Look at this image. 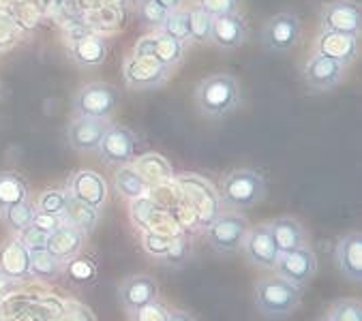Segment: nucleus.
Returning a JSON list of instances; mask_svg holds the SVG:
<instances>
[{
	"instance_id": "nucleus-41",
	"label": "nucleus",
	"mask_w": 362,
	"mask_h": 321,
	"mask_svg": "<svg viewBox=\"0 0 362 321\" xmlns=\"http://www.w3.org/2000/svg\"><path fill=\"white\" fill-rule=\"evenodd\" d=\"M66 206V189H45L39 199H37V210L39 212H49V214H62Z\"/></svg>"
},
{
	"instance_id": "nucleus-44",
	"label": "nucleus",
	"mask_w": 362,
	"mask_h": 321,
	"mask_svg": "<svg viewBox=\"0 0 362 321\" xmlns=\"http://www.w3.org/2000/svg\"><path fill=\"white\" fill-rule=\"evenodd\" d=\"M58 321H97L93 310L80 302H66Z\"/></svg>"
},
{
	"instance_id": "nucleus-14",
	"label": "nucleus",
	"mask_w": 362,
	"mask_h": 321,
	"mask_svg": "<svg viewBox=\"0 0 362 321\" xmlns=\"http://www.w3.org/2000/svg\"><path fill=\"white\" fill-rule=\"evenodd\" d=\"M133 54L137 56H148L155 58L157 62L170 66L172 71L182 62L185 56V43L165 35V33H153V35H144L137 43Z\"/></svg>"
},
{
	"instance_id": "nucleus-2",
	"label": "nucleus",
	"mask_w": 362,
	"mask_h": 321,
	"mask_svg": "<svg viewBox=\"0 0 362 321\" xmlns=\"http://www.w3.org/2000/svg\"><path fill=\"white\" fill-rule=\"evenodd\" d=\"M195 103H197V110L208 118L228 116L240 105L238 79L228 73L210 75L202 79L195 88Z\"/></svg>"
},
{
	"instance_id": "nucleus-49",
	"label": "nucleus",
	"mask_w": 362,
	"mask_h": 321,
	"mask_svg": "<svg viewBox=\"0 0 362 321\" xmlns=\"http://www.w3.org/2000/svg\"><path fill=\"white\" fill-rule=\"evenodd\" d=\"M76 7L84 13V11H93L97 7H101V0H76Z\"/></svg>"
},
{
	"instance_id": "nucleus-51",
	"label": "nucleus",
	"mask_w": 362,
	"mask_h": 321,
	"mask_svg": "<svg viewBox=\"0 0 362 321\" xmlns=\"http://www.w3.org/2000/svg\"><path fill=\"white\" fill-rule=\"evenodd\" d=\"M101 5L112 9H127L131 5V0H101Z\"/></svg>"
},
{
	"instance_id": "nucleus-28",
	"label": "nucleus",
	"mask_w": 362,
	"mask_h": 321,
	"mask_svg": "<svg viewBox=\"0 0 362 321\" xmlns=\"http://www.w3.org/2000/svg\"><path fill=\"white\" fill-rule=\"evenodd\" d=\"M28 199V182L18 172H0V210Z\"/></svg>"
},
{
	"instance_id": "nucleus-31",
	"label": "nucleus",
	"mask_w": 362,
	"mask_h": 321,
	"mask_svg": "<svg viewBox=\"0 0 362 321\" xmlns=\"http://www.w3.org/2000/svg\"><path fill=\"white\" fill-rule=\"evenodd\" d=\"M64 264L52 257L45 249L30 251V274L41 281H58L62 276Z\"/></svg>"
},
{
	"instance_id": "nucleus-55",
	"label": "nucleus",
	"mask_w": 362,
	"mask_h": 321,
	"mask_svg": "<svg viewBox=\"0 0 362 321\" xmlns=\"http://www.w3.org/2000/svg\"><path fill=\"white\" fill-rule=\"evenodd\" d=\"M66 3H69V0H66Z\"/></svg>"
},
{
	"instance_id": "nucleus-6",
	"label": "nucleus",
	"mask_w": 362,
	"mask_h": 321,
	"mask_svg": "<svg viewBox=\"0 0 362 321\" xmlns=\"http://www.w3.org/2000/svg\"><path fill=\"white\" fill-rule=\"evenodd\" d=\"M120 103V95L112 84L93 82L78 91L74 99V112L76 116L86 118H112Z\"/></svg>"
},
{
	"instance_id": "nucleus-36",
	"label": "nucleus",
	"mask_w": 362,
	"mask_h": 321,
	"mask_svg": "<svg viewBox=\"0 0 362 321\" xmlns=\"http://www.w3.org/2000/svg\"><path fill=\"white\" fill-rule=\"evenodd\" d=\"M172 238L170 233H163V231H155V229H146L141 235V247L146 251L151 257L155 259H163L165 253L170 251V245H172Z\"/></svg>"
},
{
	"instance_id": "nucleus-38",
	"label": "nucleus",
	"mask_w": 362,
	"mask_h": 321,
	"mask_svg": "<svg viewBox=\"0 0 362 321\" xmlns=\"http://www.w3.org/2000/svg\"><path fill=\"white\" fill-rule=\"evenodd\" d=\"M191 18H189V39L195 43H206L210 41V30H212V18L202 11L199 7L189 9Z\"/></svg>"
},
{
	"instance_id": "nucleus-13",
	"label": "nucleus",
	"mask_w": 362,
	"mask_h": 321,
	"mask_svg": "<svg viewBox=\"0 0 362 321\" xmlns=\"http://www.w3.org/2000/svg\"><path fill=\"white\" fill-rule=\"evenodd\" d=\"M112 127L110 118H86V116H76L69 122L66 129V139L69 146L76 152L88 154V152H97L99 144L103 139V135L107 133V129Z\"/></svg>"
},
{
	"instance_id": "nucleus-40",
	"label": "nucleus",
	"mask_w": 362,
	"mask_h": 321,
	"mask_svg": "<svg viewBox=\"0 0 362 321\" xmlns=\"http://www.w3.org/2000/svg\"><path fill=\"white\" fill-rule=\"evenodd\" d=\"M9 11H11V16H13L16 24L22 28V33H33V30L39 26L41 18H43V16H41L33 5L24 3V0H18V3H16Z\"/></svg>"
},
{
	"instance_id": "nucleus-39",
	"label": "nucleus",
	"mask_w": 362,
	"mask_h": 321,
	"mask_svg": "<svg viewBox=\"0 0 362 321\" xmlns=\"http://www.w3.org/2000/svg\"><path fill=\"white\" fill-rule=\"evenodd\" d=\"M137 18L141 24H146L151 28H161V24L165 22L168 13L163 7H159L155 0H137V9H135Z\"/></svg>"
},
{
	"instance_id": "nucleus-35",
	"label": "nucleus",
	"mask_w": 362,
	"mask_h": 321,
	"mask_svg": "<svg viewBox=\"0 0 362 321\" xmlns=\"http://www.w3.org/2000/svg\"><path fill=\"white\" fill-rule=\"evenodd\" d=\"M189 18H191L189 9H174V11L168 13V18L161 24L159 30L174 37V39H178V41H182V43H187V41H191L189 39Z\"/></svg>"
},
{
	"instance_id": "nucleus-52",
	"label": "nucleus",
	"mask_w": 362,
	"mask_h": 321,
	"mask_svg": "<svg viewBox=\"0 0 362 321\" xmlns=\"http://www.w3.org/2000/svg\"><path fill=\"white\" fill-rule=\"evenodd\" d=\"M155 3H157L159 7H163L165 11H174V9H180L182 0H155Z\"/></svg>"
},
{
	"instance_id": "nucleus-47",
	"label": "nucleus",
	"mask_w": 362,
	"mask_h": 321,
	"mask_svg": "<svg viewBox=\"0 0 362 321\" xmlns=\"http://www.w3.org/2000/svg\"><path fill=\"white\" fill-rule=\"evenodd\" d=\"M18 287H20L18 279H11L9 274H5L3 270H0V296H7V293H11Z\"/></svg>"
},
{
	"instance_id": "nucleus-46",
	"label": "nucleus",
	"mask_w": 362,
	"mask_h": 321,
	"mask_svg": "<svg viewBox=\"0 0 362 321\" xmlns=\"http://www.w3.org/2000/svg\"><path fill=\"white\" fill-rule=\"evenodd\" d=\"M64 221H62V214H49V212H35V218H33V227H37V229H41L43 233H52V231H56L60 225H62Z\"/></svg>"
},
{
	"instance_id": "nucleus-8",
	"label": "nucleus",
	"mask_w": 362,
	"mask_h": 321,
	"mask_svg": "<svg viewBox=\"0 0 362 321\" xmlns=\"http://www.w3.org/2000/svg\"><path fill=\"white\" fill-rule=\"evenodd\" d=\"M292 285L305 289L317 274V257L311 247H303L289 253H281L279 262L272 270Z\"/></svg>"
},
{
	"instance_id": "nucleus-4",
	"label": "nucleus",
	"mask_w": 362,
	"mask_h": 321,
	"mask_svg": "<svg viewBox=\"0 0 362 321\" xmlns=\"http://www.w3.org/2000/svg\"><path fill=\"white\" fill-rule=\"evenodd\" d=\"M178 189L182 195V204L189 206L191 214L197 218L202 225H210L221 212V199L219 193L212 189L210 182L195 174H187L178 178Z\"/></svg>"
},
{
	"instance_id": "nucleus-54",
	"label": "nucleus",
	"mask_w": 362,
	"mask_h": 321,
	"mask_svg": "<svg viewBox=\"0 0 362 321\" xmlns=\"http://www.w3.org/2000/svg\"><path fill=\"white\" fill-rule=\"evenodd\" d=\"M317 321H328V319H326V317H322V319H317Z\"/></svg>"
},
{
	"instance_id": "nucleus-26",
	"label": "nucleus",
	"mask_w": 362,
	"mask_h": 321,
	"mask_svg": "<svg viewBox=\"0 0 362 321\" xmlns=\"http://www.w3.org/2000/svg\"><path fill=\"white\" fill-rule=\"evenodd\" d=\"M62 221L71 227L80 229L84 235H90L101 221V210L80 202L78 197H74L66 191V206L62 210Z\"/></svg>"
},
{
	"instance_id": "nucleus-25",
	"label": "nucleus",
	"mask_w": 362,
	"mask_h": 321,
	"mask_svg": "<svg viewBox=\"0 0 362 321\" xmlns=\"http://www.w3.org/2000/svg\"><path fill=\"white\" fill-rule=\"evenodd\" d=\"M69 56L80 66H99L107 58V41L101 35H88L69 43Z\"/></svg>"
},
{
	"instance_id": "nucleus-29",
	"label": "nucleus",
	"mask_w": 362,
	"mask_h": 321,
	"mask_svg": "<svg viewBox=\"0 0 362 321\" xmlns=\"http://www.w3.org/2000/svg\"><path fill=\"white\" fill-rule=\"evenodd\" d=\"M114 187H116L118 195H122L124 199H131V202L151 193L148 182L144 180L133 168H129V165L118 168V172L114 174Z\"/></svg>"
},
{
	"instance_id": "nucleus-22",
	"label": "nucleus",
	"mask_w": 362,
	"mask_h": 321,
	"mask_svg": "<svg viewBox=\"0 0 362 321\" xmlns=\"http://www.w3.org/2000/svg\"><path fill=\"white\" fill-rule=\"evenodd\" d=\"M360 43L358 37L351 35H341V33H332V30H322L320 39H317V54L339 60L345 66L358 56Z\"/></svg>"
},
{
	"instance_id": "nucleus-16",
	"label": "nucleus",
	"mask_w": 362,
	"mask_h": 321,
	"mask_svg": "<svg viewBox=\"0 0 362 321\" xmlns=\"http://www.w3.org/2000/svg\"><path fill=\"white\" fill-rule=\"evenodd\" d=\"M345 75V64L332 58H326L322 54H315L313 58L307 60L303 77L311 91L324 93V91H332Z\"/></svg>"
},
{
	"instance_id": "nucleus-11",
	"label": "nucleus",
	"mask_w": 362,
	"mask_h": 321,
	"mask_svg": "<svg viewBox=\"0 0 362 321\" xmlns=\"http://www.w3.org/2000/svg\"><path fill=\"white\" fill-rule=\"evenodd\" d=\"M322 30L358 37L362 30V11L356 0H334L322 9Z\"/></svg>"
},
{
	"instance_id": "nucleus-19",
	"label": "nucleus",
	"mask_w": 362,
	"mask_h": 321,
	"mask_svg": "<svg viewBox=\"0 0 362 321\" xmlns=\"http://www.w3.org/2000/svg\"><path fill=\"white\" fill-rule=\"evenodd\" d=\"M268 227L279 253H289L303 247H311L305 225L294 216H276L274 221H268Z\"/></svg>"
},
{
	"instance_id": "nucleus-3",
	"label": "nucleus",
	"mask_w": 362,
	"mask_h": 321,
	"mask_svg": "<svg viewBox=\"0 0 362 321\" xmlns=\"http://www.w3.org/2000/svg\"><path fill=\"white\" fill-rule=\"evenodd\" d=\"M216 193L230 208L249 210L266 197V180L255 170H232Z\"/></svg>"
},
{
	"instance_id": "nucleus-42",
	"label": "nucleus",
	"mask_w": 362,
	"mask_h": 321,
	"mask_svg": "<svg viewBox=\"0 0 362 321\" xmlns=\"http://www.w3.org/2000/svg\"><path fill=\"white\" fill-rule=\"evenodd\" d=\"M129 317H131V321H168L170 308L163 302L155 300V302H151L146 306H141V308L129 313Z\"/></svg>"
},
{
	"instance_id": "nucleus-17",
	"label": "nucleus",
	"mask_w": 362,
	"mask_h": 321,
	"mask_svg": "<svg viewBox=\"0 0 362 321\" xmlns=\"http://www.w3.org/2000/svg\"><path fill=\"white\" fill-rule=\"evenodd\" d=\"M334 262L339 272L349 283L362 281V233L360 231H347L334 251Z\"/></svg>"
},
{
	"instance_id": "nucleus-50",
	"label": "nucleus",
	"mask_w": 362,
	"mask_h": 321,
	"mask_svg": "<svg viewBox=\"0 0 362 321\" xmlns=\"http://www.w3.org/2000/svg\"><path fill=\"white\" fill-rule=\"evenodd\" d=\"M24 3H28V5H33L41 16H45L49 9H52V5H49V0H24Z\"/></svg>"
},
{
	"instance_id": "nucleus-1",
	"label": "nucleus",
	"mask_w": 362,
	"mask_h": 321,
	"mask_svg": "<svg viewBox=\"0 0 362 321\" xmlns=\"http://www.w3.org/2000/svg\"><path fill=\"white\" fill-rule=\"evenodd\" d=\"M303 302V289L279 274H264L253 285V306L266 319H285Z\"/></svg>"
},
{
	"instance_id": "nucleus-33",
	"label": "nucleus",
	"mask_w": 362,
	"mask_h": 321,
	"mask_svg": "<svg viewBox=\"0 0 362 321\" xmlns=\"http://www.w3.org/2000/svg\"><path fill=\"white\" fill-rule=\"evenodd\" d=\"M328 321H362V304L358 298H339L326 310Z\"/></svg>"
},
{
	"instance_id": "nucleus-21",
	"label": "nucleus",
	"mask_w": 362,
	"mask_h": 321,
	"mask_svg": "<svg viewBox=\"0 0 362 321\" xmlns=\"http://www.w3.org/2000/svg\"><path fill=\"white\" fill-rule=\"evenodd\" d=\"M0 270L18 281L30 276V251L22 245L18 235L7 238L0 245Z\"/></svg>"
},
{
	"instance_id": "nucleus-23",
	"label": "nucleus",
	"mask_w": 362,
	"mask_h": 321,
	"mask_svg": "<svg viewBox=\"0 0 362 321\" xmlns=\"http://www.w3.org/2000/svg\"><path fill=\"white\" fill-rule=\"evenodd\" d=\"M247 39V26L238 13L223 16V18H212V30H210V41L216 47L223 49H236L245 43Z\"/></svg>"
},
{
	"instance_id": "nucleus-18",
	"label": "nucleus",
	"mask_w": 362,
	"mask_h": 321,
	"mask_svg": "<svg viewBox=\"0 0 362 321\" xmlns=\"http://www.w3.org/2000/svg\"><path fill=\"white\" fill-rule=\"evenodd\" d=\"M66 191L74 197H78L80 202H84L93 208H99V210L107 202V185H105L103 176H99L93 170H78L69 178Z\"/></svg>"
},
{
	"instance_id": "nucleus-48",
	"label": "nucleus",
	"mask_w": 362,
	"mask_h": 321,
	"mask_svg": "<svg viewBox=\"0 0 362 321\" xmlns=\"http://www.w3.org/2000/svg\"><path fill=\"white\" fill-rule=\"evenodd\" d=\"M168 321H195V317L189 313V310H182V308H170V317Z\"/></svg>"
},
{
	"instance_id": "nucleus-10",
	"label": "nucleus",
	"mask_w": 362,
	"mask_h": 321,
	"mask_svg": "<svg viewBox=\"0 0 362 321\" xmlns=\"http://www.w3.org/2000/svg\"><path fill=\"white\" fill-rule=\"evenodd\" d=\"M135 146H137V135L131 129L112 124L99 144V154L103 158V163L122 168L135 158Z\"/></svg>"
},
{
	"instance_id": "nucleus-30",
	"label": "nucleus",
	"mask_w": 362,
	"mask_h": 321,
	"mask_svg": "<svg viewBox=\"0 0 362 321\" xmlns=\"http://www.w3.org/2000/svg\"><path fill=\"white\" fill-rule=\"evenodd\" d=\"M35 212H37V208L26 199V202H20L16 206H9L5 210H0V218H3V223H5V227L9 231L20 235L26 227L33 225Z\"/></svg>"
},
{
	"instance_id": "nucleus-12",
	"label": "nucleus",
	"mask_w": 362,
	"mask_h": 321,
	"mask_svg": "<svg viewBox=\"0 0 362 321\" xmlns=\"http://www.w3.org/2000/svg\"><path fill=\"white\" fill-rule=\"evenodd\" d=\"M262 41L270 52H292L300 41V20L294 13L272 16L262 30Z\"/></svg>"
},
{
	"instance_id": "nucleus-45",
	"label": "nucleus",
	"mask_w": 362,
	"mask_h": 321,
	"mask_svg": "<svg viewBox=\"0 0 362 321\" xmlns=\"http://www.w3.org/2000/svg\"><path fill=\"white\" fill-rule=\"evenodd\" d=\"M18 238L22 240V245H24L28 251H37V249H45L47 233H43L41 229H37V227L30 225V227H26Z\"/></svg>"
},
{
	"instance_id": "nucleus-9",
	"label": "nucleus",
	"mask_w": 362,
	"mask_h": 321,
	"mask_svg": "<svg viewBox=\"0 0 362 321\" xmlns=\"http://www.w3.org/2000/svg\"><path fill=\"white\" fill-rule=\"evenodd\" d=\"M240 251L245 253L247 262L259 270H274L279 255H281L276 245H274V240H272L268 223H259L255 227H249Z\"/></svg>"
},
{
	"instance_id": "nucleus-37",
	"label": "nucleus",
	"mask_w": 362,
	"mask_h": 321,
	"mask_svg": "<svg viewBox=\"0 0 362 321\" xmlns=\"http://www.w3.org/2000/svg\"><path fill=\"white\" fill-rule=\"evenodd\" d=\"M22 28L16 24L11 11H0V52H9L22 39Z\"/></svg>"
},
{
	"instance_id": "nucleus-53",
	"label": "nucleus",
	"mask_w": 362,
	"mask_h": 321,
	"mask_svg": "<svg viewBox=\"0 0 362 321\" xmlns=\"http://www.w3.org/2000/svg\"><path fill=\"white\" fill-rule=\"evenodd\" d=\"M18 0H0V11H9Z\"/></svg>"
},
{
	"instance_id": "nucleus-5",
	"label": "nucleus",
	"mask_w": 362,
	"mask_h": 321,
	"mask_svg": "<svg viewBox=\"0 0 362 321\" xmlns=\"http://www.w3.org/2000/svg\"><path fill=\"white\" fill-rule=\"evenodd\" d=\"M249 221L240 212H219L206 227V243L219 255H232L243 249L245 235L249 231Z\"/></svg>"
},
{
	"instance_id": "nucleus-20",
	"label": "nucleus",
	"mask_w": 362,
	"mask_h": 321,
	"mask_svg": "<svg viewBox=\"0 0 362 321\" xmlns=\"http://www.w3.org/2000/svg\"><path fill=\"white\" fill-rule=\"evenodd\" d=\"M84 243H86V235L76 229V227H71L66 223H62L56 231H52L45 240V251L56 257L58 262H69L71 257H76L82 253L84 249Z\"/></svg>"
},
{
	"instance_id": "nucleus-15",
	"label": "nucleus",
	"mask_w": 362,
	"mask_h": 321,
	"mask_svg": "<svg viewBox=\"0 0 362 321\" xmlns=\"http://www.w3.org/2000/svg\"><path fill=\"white\" fill-rule=\"evenodd\" d=\"M120 304L127 313H133L141 306H146L159 300V283L151 274H131L118 287Z\"/></svg>"
},
{
	"instance_id": "nucleus-43",
	"label": "nucleus",
	"mask_w": 362,
	"mask_h": 321,
	"mask_svg": "<svg viewBox=\"0 0 362 321\" xmlns=\"http://www.w3.org/2000/svg\"><path fill=\"white\" fill-rule=\"evenodd\" d=\"M197 7L206 11L210 18H223V16L238 13L240 3L238 0H197Z\"/></svg>"
},
{
	"instance_id": "nucleus-24",
	"label": "nucleus",
	"mask_w": 362,
	"mask_h": 321,
	"mask_svg": "<svg viewBox=\"0 0 362 321\" xmlns=\"http://www.w3.org/2000/svg\"><path fill=\"white\" fill-rule=\"evenodd\" d=\"M133 170L148 182V187L168 185L174 180V170L168 163V158L157 152H146L137 158H133Z\"/></svg>"
},
{
	"instance_id": "nucleus-7",
	"label": "nucleus",
	"mask_w": 362,
	"mask_h": 321,
	"mask_svg": "<svg viewBox=\"0 0 362 321\" xmlns=\"http://www.w3.org/2000/svg\"><path fill=\"white\" fill-rule=\"evenodd\" d=\"M172 69L157 62L155 58L148 56H137L131 54L124 58L122 64V75L124 82L131 91H153L165 84V79L170 77Z\"/></svg>"
},
{
	"instance_id": "nucleus-32",
	"label": "nucleus",
	"mask_w": 362,
	"mask_h": 321,
	"mask_svg": "<svg viewBox=\"0 0 362 321\" xmlns=\"http://www.w3.org/2000/svg\"><path fill=\"white\" fill-rule=\"evenodd\" d=\"M62 274L76 285H90L97 279V266L90 257L80 253L76 257H71L69 262H64Z\"/></svg>"
},
{
	"instance_id": "nucleus-34",
	"label": "nucleus",
	"mask_w": 362,
	"mask_h": 321,
	"mask_svg": "<svg viewBox=\"0 0 362 321\" xmlns=\"http://www.w3.org/2000/svg\"><path fill=\"white\" fill-rule=\"evenodd\" d=\"M193 255V247H191V240L185 235V233H176L172 238V245H170V251L165 253V257L161 259L163 266L168 268H182Z\"/></svg>"
},
{
	"instance_id": "nucleus-27",
	"label": "nucleus",
	"mask_w": 362,
	"mask_h": 321,
	"mask_svg": "<svg viewBox=\"0 0 362 321\" xmlns=\"http://www.w3.org/2000/svg\"><path fill=\"white\" fill-rule=\"evenodd\" d=\"M127 9H112V7H97L93 11H84V24L95 33V35H112L120 30L127 22L124 18Z\"/></svg>"
}]
</instances>
